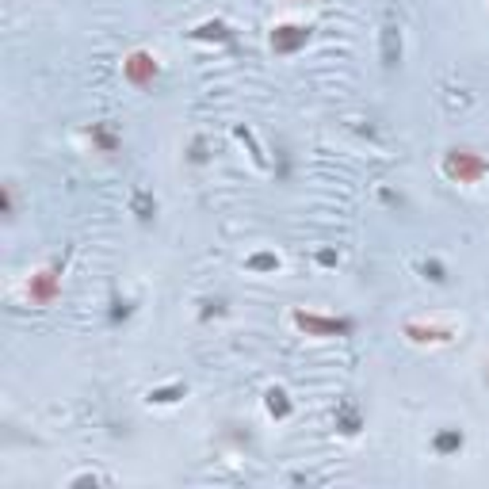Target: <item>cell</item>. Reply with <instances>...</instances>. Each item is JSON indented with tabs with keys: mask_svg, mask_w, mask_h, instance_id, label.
<instances>
[{
	"mask_svg": "<svg viewBox=\"0 0 489 489\" xmlns=\"http://www.w3.org/2000/svg\"><path fill=\"white\" fill-rule=\"evenodd\" d=\"M153 73H157V61L149 58V54H134V58L126 61V77L134 81V84H146V81H153Z\"/></svg>",
	"mask_w": 489,
	"mask_h": 489,
	"instance_id": "cell-1",
	"label": "cell"
},
{
	"mask_svg": "<svg viewBox=\"0 0 489 489\" xmlns=\"http://www.w3.org/2000/svg\"><path fill=\"white\" fill-rule=\"evenodd\" d=\"M451 172L455 176H478V172H485V165H478V161H470V157H463V161H459V157H451Z\"/></svg>",
	"mask_w": 489,
	"mask_h": 489,
	"instance_id": "cell-2",
	"label": "cell"
},
{
	"mask_svg": "<svg viewBox=\"0 0 489 489\" xmlns=\"http://www.w3.org/2000/svg\"><path fill=\"white\" fill-rule=\"evenodd\" d=\"M50 295H54V279H50V271H42V279H35V298L46 302Z\"/></svg>",
	"mask_w": 489,
	"mask_h": 489,
	"instance_id": "cell-3",
	"label": "cell"
}]
</instances>
